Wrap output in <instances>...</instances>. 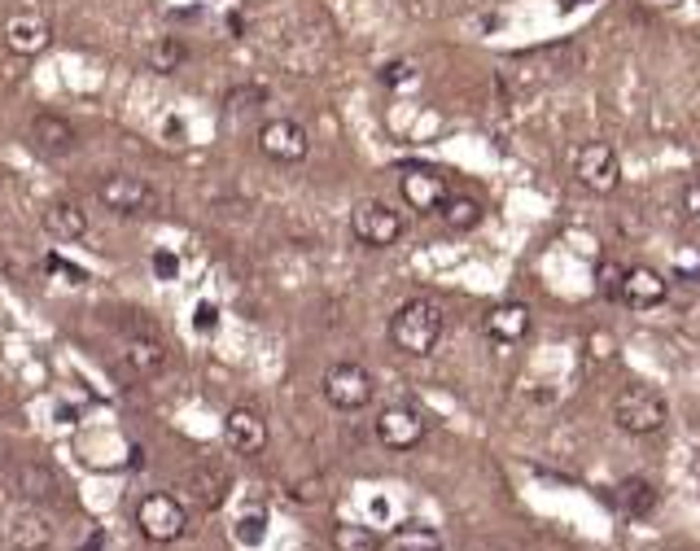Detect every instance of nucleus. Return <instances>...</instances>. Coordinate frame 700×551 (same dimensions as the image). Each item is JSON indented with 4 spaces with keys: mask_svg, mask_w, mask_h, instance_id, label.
I'll use <instances>...</instances> for the list:
<instances>
[{
    "mask_svg": "<svg viewBox=\"0 0 700 551\" xmlns=\"http://www.w3.org/2000/svg\"><path fill=\"white\" fill-rule=\"evenodd\" d=\"M390 551H394V548H390Z\"/></svg>",
    "mask_w": 700,
    "mask_h": 551,
    "instance_id": "obj_34",
    "label": "nucleus"
},
{
    "mask_svg": "<svg viewBox=\"0 0 700 551\" xmlns=\"http://www.w3.org/2000/svg\"><path fill=\"white\" fill-rule=\"evenodd\" d=\"M425 434H429V421L407 403H394L376 416V442L385 451H416L425 442Z\"/></svg>",
    "mask_w": 700,
    "mask_h": 551,
    "instance_id": "obj_10",
    "label": "nucleus"
},
{
    "mask_svg": "<svg viewBox=\"0 0 700 551\" xmlns=\"http://www.w3.org/2000/svg\"><path fill=\"white\" fill-rule=\"evenodd\" d=\"M333 551H381V539L368 526H333Z\"/></svg>",
    "mask_w": 700,
    "mask_h": 551,
    "instance_id": "obj_25",
    "label": "nucleus"
},
{
    "mask_svg": "<svg viewBox=\"0 0 700 551\" xmlns=\"http://www.w3.org/2000/svg\"><path fill=\"white\" fill-rule=\"evenodd\" d=\"M18 495H22L26 504H49V499H57V477H53V468H44V464H22V468H18Z\"/></svg>",
    "mask_w": 700,
    "mask_h": 551,
    "instance_id": "obj_21",
    "label": "nucleus"
},
{
    "mask_svg": "<svg viewBox=\"0 0 700 551\" xmlns=\"http://www.w3.org/2000/svg\"><path fill=\"white\" fill-rule=\"evenodd\" d=\"M350 232L359 245L368 250H390L403 241V215L390 206V202H376V198H363L354 211H350Z\"/></svg>",
    "mask_w": 700,
    "mask_h": 551,
    "instance_id": "obj_6",
    "label": "nucleus"
},
{
    "mask_svg": "<svg viewBox=\"0 0 700 551\" xmlns=\"http://www.w3.org/2000/svg\"><path fill=\"white\" fill-rule=\"evenodd\" d=\"M189 490H193V499L202 504V508H220L224 499H229V490H233V477H229V468L224 464H198L193 468V477H189Z\"/></svg>",
    "mask_w": 700,
    "mask_h": 551,
    "instance_id": "obj_19",
    "label": "nucleus"
},
{
    "mask_svg": "<svg viewBox=\"0 0 700 551\" xmlns=\"http://www.w3.org/2000/svg\"><path fill=\"white\" fill-rule=\"evenodd\" d=\"M4 49L9 53H18V57H35V53H44L49 44H53V22L44 18V13H35V9H22V13H13L9 22H4Z\"/></svg>",
    "mask_w": 700,
    "mask_h": 551,
    "instance_id": "obj_11",
    "label": "nucleus"
},
{
    "mask_svg": "<svg viewBox=\"0 0 700 551\" xmlns=\"http://www.w3.org/2000/svg\"><path fill=\"white\" fill-rule=\"evenodd\" d=\"M679 206H683V220H688L700 232V176H692V180L683 184V198H679Z\"/></svg>",
    "mask_w": 700,
    "mask_h": 551,
    "instance_id": "obj_27",
    "label": "nucleus"
},
{
    "mask_svg": "<svg viewBox=\"0 0 700 551\" xmlns=\"http://www.w3.org/2000/svg\"><path fill=\"white\" fill-rule=\"evenodd\" d=\"M574 180L583 184L586 193H595V198L617 193V184H622V158H617V149L608 140L579 145V153H574Z\"/></svg>",
    "mask_w": 700,
    "mask_h": 551,
    "instance_id": "obj_5",
    "label": "nucleus"
},
{
    "mask_svg": "<svg viewBox=\"0 0 700 551\" xmlns=\"http://www.w3.org/2000/svg\"><path fill=\"white\" fill-rule=\"evenodd\" d=\"M184 62H189V49H184L180 35H158V40L145 44V66L153 75H176Z\"/></svg>",
    "mask_w": 700,
    "mask_h": 551,
    "instance_id": "obj_20",
    "label": "nucleus"
},
{
    "mask_svg": "<svg viewBox=\"0 0 700 551\" xmlns=\"http://www.w3.org/2000/svg\"><path fill=\"white\" fill-rule=\"evenodd\" d=\"M486 337L490 341H499V346H517V341H526L530 329H534V316H530V307L526 303H499V307H490L486 311Z\"/></svg>",
    "mask_w": 700,
    "mask_h": 551,
    "instance_id": "obj_15",
    "label": "nucleus"
},
{
    "mask_svg": "<svg viewBox=\"0 0 700 551\" xmlns=\"http://www.w3.org/2000/svg\"><path fill=\"white\" fill-rule=\"evenodd\" d=\"M153 276H158V280H176V276H180V258H176L171 250H158V254H153Z\"/></svg>",
    "mask_w": 700,
    "mask_h": 551,
    "instance_id": "obj_28",
    "label": "nucleus"
},
{
    "mask_svg": "<svg viewBox=\"0 0 700 551\" xmlns=\"http://www.w3.org/2000/svg\"><path fill=\"white\" fill-rule=\"evenodd\" d=\"M44 272H53V276H62L66 285H88V272H84L79 263H66L62 254H44Z\"/></svg>",
    "mask_w": 700,
    "mask_h": 551,
    "instance_id": "obj_26",
    "label": "nucleus"
},
{
    "mask_svg": "<svg viewBox=\"0 0 700 551\" xmlns=\"http://www.w3.org/2000/svg\"><path fill=\"white\" fill-rule=\"evenodd\" d=\"M447 332V316L434 298H412L390 316V346L407 359H429Z\"/></svg>",
    "mask_w": 700,
    "mask_h": 551,
    "instance_id": "obj_1",
    "label": "nucleus"
},
{
    "mask_svg": "<svg viewBox=\"0 0 700 551\" xmlns=\"http://www.w3.org/2000/svg\"><path fill=\"white\" fill-rule=\"evenodd\" d=\"M399 193H403V202H407L416 215H438L443 202L452 198V184H447V176L434 171V167H407V171L399 176Z\"/></svg>",
    "mask_w": 700,
    "mask_h": 551,
    "instance_id": "obj_9",
    "label": "nucleus"
},
{
    "mask_svg": "<svg viewBox=\"0 0 700 551\" xmlns=\"http://www.w3.org/2000/svg\"><path fill=\"white\" fill-rule=\"evenodd\" d=\"M294 499H298V504H320V499H325V481H320V477L298 481V486H294Z\"/></svg>",
    "mask_w": 700,
    "mask_h": 551,
    "instance_id": "obj_30",
    "label": "nucleus"
},
{
    "mask_svg": "<svg viewBox=\"0 0 700 551\" xmlns=\"http://www.w3.org/2000/svg\"><path fill=\"white\" fill-rule=\"evenodd\" d=\"M236 539H241V543H258V539H263V512L241 517V521H236Z\"/></svg>",
    "mask_w": 700,
    "mask_h": 551,
    "instance_id": "obj_29",
    "label": "nucleus"
},
{
    "mask_svg": "<svg viewBox=\"0 0 700 551\" xmlns=\"http://www.w3.org/2000/svg\"><path fill=\"white\" fill-rule=\"evenodd\" d=\"M97 202H102L106 211H115V215H145V211H153L158 193H153V184H149L145 176L118 171V176H106V180L97 184Z\"/></svg>",
    "mask_w": 700,
    "mask_h": 551,
    "instance_id": "obj_8",
    "label": "nucleus"
},
{
    "mask_svg": "<svg viewBox=\"0 0 700 551\" xmlns=\"http://www.w3.org/2000/svg\"><path fill=\"white\" fill-rule=\"evenodd\" d=\"M215 325H220V307H215V303H198V311H193V329L215 332Z\"/></svg>",
    "mask_w": 700,
    "mask_h": 551,
    "instance_id": "obj_31",
    "label": "nucleus"
},
{
    "mask_svg": "<svg viewBox=\"0 0 700 551\" xmlns=\"http://www.w3.org/2000/svg\"><path fill=\"white\" fill-rule=\"evenodd\" d=\"M617 298L630 307V311H653L670 298V280L657 272V267H626L622 272V285H617Z\"/></svg>",
    "mask_w": 700,
    "mask_h": 551,
    "instance_id": "obj_12",
    "label": "nucleus"
},
{
    "mask_svg": "<svg viewBox=\"0 0 700 551\" xmlns=\"http://www.w3.org/2000/svg\"><path fill=\"white\" fill-rule=\"evenodd\" d=\"M617 499H622V508H626L630 517H648V512L657 508V490H653V481H639V477H630V481L617 490Z\"/></svg>",
    "mask_w": 700,
    "mask_h": 551,
    "instance_id": "obj_24",
    "label": "nucleus"
},
{
    "mask_svg": "<svg viewBox=\"0 0 700 551\" xmlns=\"http://www.w3.org/2000/svg\"><path fill=\"white\" fill-rule=\"evenodd\" d=\"M167 363H171V350H167L158 337H131L127 350H123V368H127L131 377H140V381L167 372Z\"/></svg>",
    "mask_w": 700,
    "mask_h": 551,
    "instance_id": "obj_18",
    "label": "nucleus"
},
{
    "mask_svg": "<svg viewBox=\"0 0 700 551\" xmlns=\"http://www.w3.org/2000/svg\"><path fill=\"white\" fill-rule=\"evenodd\" d=\"M40 223H44V232H49L53 241H62V245H75V241L88 236V215L79 211V202H66V198L49 202Z\"/></svg>",
    "mask_w": 700,
    "mask_h": 551,
    "instance_id": "obj_17",
    "label": "nucleus"
},
{
    "mask_svg": "<svg viewBox=\"0 0 700 551\" xmlns=\"http://www.w3.org/2000/svg\"><path fill=\"white\" fill-rule=\"evenodd\" d=\"M254 140H258V153H263L267 162H276V167H298V162H307V153H311V136H307V127L294 123V118H267Z\"/></svg>",
    "mask_w": 700,
    "mask_h": 551,
    "instance_id": "obj_7",
    "label": "nucleus"
},
{
    "mask_svg": "<svg viewBox=\"0 0 700 551\" xmlns=\"http://www.w3.org/2000/svg\"><path fill=\"white\" fill-rule=\"evenodd\" d=\"M4 543L13 551H49L53 548V526L40 508H18L4 526Z\"/></svg>",
    "mask_w": 700,
    "mask_h": 551,
    "instance_id": "obj_14",
    "label": "nucleus"
},
{
    "mask_svg": "<svg viewBox=\"0 0 700 551\" xmlns=\"http://www.w3.org/2000/svg\"><path fill=\"white\" fill-rule=\"evenodd\" d=\"M320 390H325V403H329V407H338V412H363V407L372 403V394H376V381H372V372H368L363 363L342 359V363H333V368L325 372Z\"/></svg>",
    "mask_w": 700,
    "mask_h": 551,
    "instance_id": "obj_4",
    "label": "nucleus"
},
{
    "mask_svg": "<svg viewBox=\"0 0 700 551\" xmlns=\"http://www.w3.org/2000/svg\"><path fill=\"white\" fill-rule=\"evenodd\" d=\"M390 548L394 551H443V534H438L434 526H425V521H403V526H394Z\"/></svg>",
    "mask_w": 700,
    "mask_h": 551,
    "instance_id": "obj_22",
    "label": "nucleus"
},
{
    "mask_svg": "<svg viewBox=\"0 0 700 551\" xmlns=\"http://www.w3.org/2000/svg\"><path fill=\"white\" fill-rule=\"evenodd\" d=\"M224 442H229V451L254 459V455L267 451L272 434H267V421H263L254 407H233V412L224 416Z\"/></svg>",
    "mask_w": 700,
    "mask_h": 551,
    "instance_id": "obj_13",
    "label": "nucleus"
},
{
    "mask_svg": "<svg viewBox=\"0 0 700 551\" xmlns=\"http://www.w3.org/2000/svg\"><path fill=\"white\" fill-rule=\"evenodd\" d=\"M613 421L622 434L630 438H648V434H661L670 425V403L661 390L653 385H626L617 399H613Z\"/></svg>",
    "mask_w": 700,
    "mask_h": 551,
    "instance_id": "obj_2",
    "label": "nucleus"
},
{
    "mask_svg": "<svg viewBox=\"0 0 700 551\" xmlns=\"http://www.w3.org/2000/svg\"><path fill=\"white\" fill-rule=\"evenodd\" d=\"M131 517H136L140 539H149V543H158V548L180 543V539L189 534V508H184L176 495H167V490L140 495V504H136Z\"/></svg>",
    "mask_w": 700,
    "mask_h": 551,
    "instance_id": "obj_3",
    "label": "nucleus"
},
{
    "mask_svg": "<svg viewBox=\"0 0 700 551\" xmlns=\"http://www.w3.org/2000/svg\"><path fill=\"white\" fill-rule=\"evenodd\" d=\"M31 145L40 149V153H71L75 145H79V131H75V123L71 118H62V114L44 110L31 118Z\"/></svg>",
    "mask_w": 700,
    "mask_h": 551,
    "instance_id": "obj_16",
    "label": "nucleus"
},
{
    "mask_svg": "<svg viewBox=\"0 0 700 551\" xmlns=\"http://www.w3.org/2000/svg\"><path fill=\"white\" fill-rule=\"evenodd\" d=\"M412 80V62H390L381 66V84H407Z\"/></svg>",
    "mask_w": 700,
    "mask_h": 551,
    "instance_id": "obj_32",
    "label": "nucleus"
},
{
    "mask_svg": "<svg viewBox=\"0 0 700 551\" xmlns=\"http://www.w3.org/2000/svg\"><path fill=\"white\" fill-rule=\"evenodd\" d=\"M79 551H102V539H93V543H88V548H79Z\"/></svg>",
    "mask_w": 700,
    "mask_h": 551,
    "instance_id": "obj_33",
    "label": "nucleus"
},
{
    "mask_svg": "<svg viewBox=\"0 0 700 551\" xmlns=\"http://www.w3.org/2000/svg\"><path fill=\"white\" fill-rule=\"evenodd\" d=\"M438 215H443V223H447L452 232H473V227L481 223V215H486V211H481V202H477V198L452 193V198L443 202V211H438Z\"/></svg>",
    "mask_w": 700,
    "mask_h": 551,
    "instance_id": "obj_23",
    "label": "nucleus"
}]
</instances>
